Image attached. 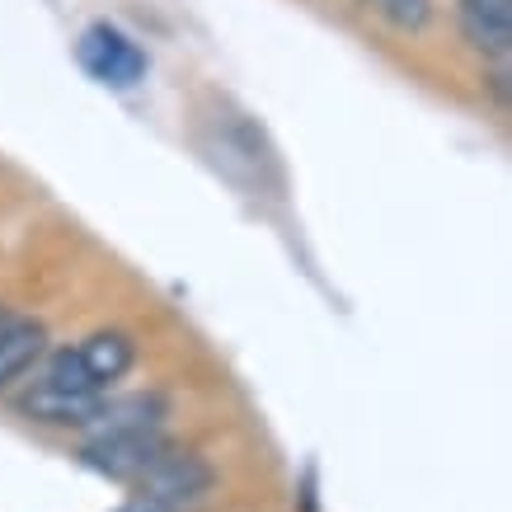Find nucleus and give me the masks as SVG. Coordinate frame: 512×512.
Wrapping results in <instances>:
<instances>
[{"mask_svg": "<svg viewBox=\"0 0 512 512\" xmlns=\"http://www.w3.org/2000/svg\"><path fill=\"white\" fill-rule=\"evenodd\" d=\"M372 5L395 29H423L428 24V0H372Z\"/></svg>", "mask_w": 512, "mask_h": 512, "instance_id": "obj_10", "label": "nucleus"}, {"mask_svg": "<svg viewBox=\"0 0 512 512\" xmlns=\"http://www.w3.org/2000/svg\"><path fill=\"white\" fill-rule=\"evenodd\" d=\"M165 456V442L151 433H109V437H90L80 461L99 475H113V480H137L141 470H151Z\"/></svg>", "mask_w": 512, "mask_h": 512, "instance_id": "obj_1", "label": "nucleus"}, {"mask_svg": "<svg viewBox=\"0 0 512 512\" xmlns=\"http://www.w3.org/2000/svg\"><path fill=\"white\" fill-rule=\"evenodd\" d=\"M466 10V29L470 38L484 47V52H508V38H512V0H461Z\"/></svg>", "mask_w": 512, "mask_h": 512, "instance_id": "obj_8", "label": "nucleus"}, {"mask_svg": "<svg viewBox=\"0 0 512 512\" xmlns=\"http://www.w3.org/2000/svg\"><path fill=\"white\" fill-rule=\"evenodd\" d=\"M43 381H52V386H62V390H104L90 372H85L80 353H71V348H62V353L52 357V367H47Z\"/></svg>", "mask_w": 512, "mask_h": 512, "instance_id": "obj_9", "label": "nucleus"}, {"mask_svg": "<svg viewBox=\"0 0 512 512\" xmlns=\"http://www.w3.org/2000/svg\"><path fill=\"white\" fill-rule=\"evenodd\" d=\"M99 390H62L52 386V381H38V386L24 395V414L33 423H52V428H85L94 419V409H99Z\"/></svg>", "mask_w": 512, "mask_h": 512, "instance_id": "obj_4", "label": "nucleus"}, {"mask_svg": "<svg viewBox=\"0 0 512 512\" xmlns=\"http://www.w3.org/2000/svg\"><path fill=\"white\" fill-rule=\"evenodd\" d=\"M76 353H80V362H85V372H90L99 386H109V381H118V376L132 367L137 348H132V339L118 334V329H99V334H90V339L80 343Z\"/></svg>", "mask_w": 512, "mask_h": 512, "instance_id": "obj_7", "label": "nucleus"}, {"mask_svg": "<svg viewBox=\"0 0 512 512\" xmlns=\"http://www.w3.org/2000/svg\"><path fill=\"white\" fill-rule=\"evenodd\" d=\"M165 419V400L160 395H127V400H99L94 419L85 423L90 437H109V433H151Z\"/></svg>", "mask_w": 512, "mask_h": 512, "instance_id": "obj_5", "label": "nucleus"}, {"mask_svg": "<svg viewBox=\"0 0 512 512\" xmlns=\"http://www.w3.org/2000/svg\"><path fill=\"white\" fill-rule=\"evenodd\" d=\"M118 512H174L170 503H160V498H146V494H137L132 503H123Z\"/></svg>", "mask_w": 512, "mask_h": 512, "instance_id": "obj_11", "label": "nucleus"}, {"mask_svg": "<svg viewBox=\"0 0 512 512\" xmlns=\"http://www.w3.org/2000/svg\"><path fill=\"white\" fill-rule=\"evenodd\" d=\"M80 62L104 85H137V76L146 71V57L118 29H104V24L80 38Z\"/></svg>", "mask_w": 512, "mask_h": 512, "instance_id": "obj_3", "label": "nucleus"}, {"mask_svg": "<svg viewBox=\"0 0 512 512\" xmlns=\"http://www.w3.org/2000/svg\"><path fill=\"white\" fill-rule=\"evenodd\" d=\"M47 348V329L38 320H5L0 325V390L19 381Z\"/></svg>", "mask_w": 512, "mask_h": 512, "instance_id": "obj_6", "label": "nucleus"}, {"mask_svg": "<svg viewBox=\"0 0 512 512\" xmlns=\"http://www.w3.org/2000/svg\"><path fill=\"white\" fill-rule=\"evenodd\" d=\"M137 484L146 498H160V503H170V508L179 512L212 489V470L202 466L198 456H170V451H165L151 470H141Z\"/></svg>", "mask_w": 512, "mask_h": 512, "instance_id": "obj_2", "label": "nucleus"}]
</instances>
